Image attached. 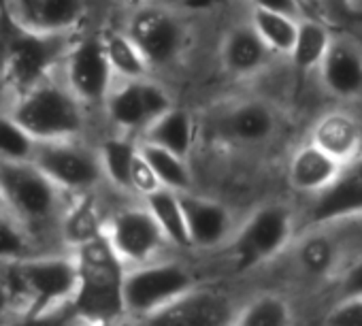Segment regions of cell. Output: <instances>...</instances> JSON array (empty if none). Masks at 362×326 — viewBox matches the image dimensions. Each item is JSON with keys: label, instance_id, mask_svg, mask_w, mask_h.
<instances>
[{"label": "cell", "instance_id": "6da1fadb", "mask_svg": "<svg viewBox=\"0 0 362 326\" xmlns=\"http://www.w3.org/2000/svg\"><path fill=\"white\" fill-rule=\"evenodd\" d=\"M0 184L7 199V216H11L39 245L43 254L58 237L66 214V190L47 177L33 160H0Z\"/></svg>", "mask_w": 362, "mask_h": 326}, {"label": "cell", "instance_id": "7a4b0ae2", "mask_svg": "<svg viewBox=\"0 0 362 326\" xmlns=\"http://www.w3.org/2000/svg\"><path fill=\"white\" fill-rule=\"evenodd\" d=\"M73 252L79 262V288L71 305V313L88 322H111L124 318L126 264L111 248L107 235H100Z\"/></svg>", "mask_w": 362, "mask_h": 326}, {"label": "cell", "instance_id": "3957f363", "mask_svg": "<svg viewBox=\"0 0 362 326\" xmlns=\"http://www.w3.org/2000/svg\"><path fill=\"white\" fill-rule=\"evenodd\" d=\"M73 35L37 33L16 24L9 13L0 16V69L20 92L60 71Z\"/></svg>", "mask_w": 362, "mask_h": 326}, {"label": "cell", "instance_id": "277c9868", "mask_svg": "<svg viewBox=\"0 0 362 326\" xmlns=\"http://www.w3.org/2000/svg\"><path fill=\"white\" fill-rule=\"evenodd\" d=\"M9 111L37 141L81 136L86 128L83 103L66 86L60 71L20 92Z\"/></svg>", "mask_w": 362, "mask_h": 326}, {"label": "cell", "instance_id": "5b68a950", "mask_svg": "<svg viewBox=\"0 0 362 326\" xmlns=\"http://www.w3.org/2000/svg\"><path fill=\"white\" fill-rule=\"evenodd\" d=\"M26 284V320H47L71 311L79 288V262L75 252H47L20 260Z\"/></svg>", "mask_w": 362, "mask_h": 326}, {"label": "cell", "instance_id": "8992f818", "mask_svg": "<svg viewBox=\"0 0 362 326\" xmlns=\"http://www.w3.org/2000/svg\"><path fill=\"white\" fill-rule=\"evenodd\" d=\"M194 288L192 273L177 262H143L126 269L124 307L126 315L149 320L153 313L170 305Z\"/></svg>", "mask_w": 362, "mask_h": 326}, {"label": "cell", "instance_id": "52a82bcc", "mask_svg": "<svg viewBox=\"0 0 362 326\" xmlns=\"http://www.w3.org/2000/svg\"><path fill=\"white\" fill-rule=\"evenodd\" d=\"M33 162L69 194H90L105 180L98 151L79 136L37 141Z\"/></svg>", "mask_w": 362, "mask_h": 326}, {"label": "cell", "instance_id": "ba28073f", "mask_svg": "<svg viewBox=\"0 0 362 326\" xmlns=\"http://www.w3.org/2000/svg\"><path fill=\"white\" fill-rule=\"evenodd\" d=\"M294 231L292 211L271 203L258 207L239 228L230 243V254L239 273L252 271L275 258L290 241Z\"/></svg>", "mask_w": 362, "mask_h": 326}, {"label": "cell", "instance_id": "9c48e42d", "mask_svg": "<svg viewBox=\"0 0 362 326\" xmlns=\"http://www.w3.org/2000/svg\"><path fill=\"white\" fill-rule=\"evenodd\" d=\"M66 86L83 105L105 103L113 88V69L105 50L103 35H90L73 41L60 66Z\"/></svg>", "mask_w": 362, "mask_h": 326}, {"label": "cell", "instance_id": "30bf717a", "mask_svg": "<svg viewBox=\"0 0 362 326\" xmlns=\"http://www.w3.org/2000/svg\"><path fill=\"white\" fill-rule=\"evenodd\" d=\"M109 122L122 132H145L147 126L173 107L166 90L153 81L122 79L119 86L111 88L103 103Z\"/></svg>", "mask_w": 362, "mask_h": 326}, {"label": "cell", "instance_id": "8fae6325", "mask_svg": "<svg viewBox=\"0 0 362 326\" xmlns=\"http://www.w3.org/2000/svg\"><path fill=\"white\" fill-rule=\"evenodd\" d=\"M126 33L149 66L173 64L186 47L184 24L160 7L136 9L128 20Z\"/></svg>", "mask_w": 362, "mask_h": 326}, {"label": "cell", "instance_id": "7c38bea8", "mask_svg": "<svg viewBox=\"0 0 362 326\" xmlns=\"http://www.w3.org/2000/svg\"><path fill=\"white\" fill-rule=\"evenodd\" d=\"M105 235L122 262L132 267L149 262L168 241L147 205L117 211L105 224Z\"/></svg>", "mask_w": 362, "mask_h": 326}, {"label": "cell", "instance_id": "4fadbf2b", "mask_svg": "<svg viewBox=\"0 0 362 326\" xmlns=\"http://www.w3.org/2000/svg\"><path fill=\"white\" fill-rule=\"evenodd\" d=\"M235 318L237 311L224 294L192 288L153 313L147 322L160 326H222L235 324Z\"/></svg>", "mask_w": 362, "mask_h": 326}, {"label": "cell", "instance_id": "5bb4252c", "mask_svg": "<svg viewBox=\"0 0 362 326\" xmlns=\"http://www.w3.org/2000/svg\"><path fill=\"white\" fill-rule=\"evenodd\" d=\"M277 115L262 100H241L226 107L214 120V134L230 145H260L273 136Z\"/></svg>", "mask_w": 362, "mask_h": 326}, {"label": "cell", "instance_id": "9a60e30c", "mask_svg": "<svg viewBox=\"0 0 362 326\" xmlns=\"http://www.w3.org/2000/svg\"><path fill=\"white\" fill-rule=\"evenodd\" d=\"M90 0H9V18L22 28L73 35L88 13Z\"/></svg>", "mask_w": 362, "mask_h": 326}, {"label": "cell", "instance_id": "2e32d148", "mask_svg": "<svg viewBox=\"0 0 362 326\" xmlns=\"http://www.w3.org/2000/svg\"><path fill=\"white\" fill-rule=\"evenodd\" d=\"M362 216V153L343 165L339 177L309 207L311 224H330Z\"/></svg>", "mask_w": 362, "mask_h": 326}, {"label": "cell", "instance_id": "e0dca14e", "mask_svg": "<svg viewBox=\"0 0 362 326\" xmlns=\"http://www.w3.org/2000/svg\"><path fill=\"white\" fill-rule=\"evenodd\" d=\"M181 207L186 214L190 245L199 250L218 248L233 231V216L222 203L192 194L190 190L179 192Z\"/></svg>", "mask_w": 362, "mask_h": 326}, {"label": "cell", "instance_id": "ac0fdd59", "mask_svg": "<svg viewBox=\"0 0 362 326\" xmlns=\"http://www.w3.org/2000/svg\"><path fill=\"white\" fill-rule=\"evenodd\" d=\"M320 77L324 88L339 98L362 96V52L347 41L332 39L320 64Z\"/></svg>", "mask_w": 362, "mask_h": 326}, {"label": "cell", "instance_id": "d6986e66", "mask_svg": "<svg viewBox=\"0 0 362 326\" xmlns=\"http://www.w3.org/2000/svg\"><path fill=\"white\" fill-rule=\"evenodd\" d=\"M341 169H343L341 162H337L332 156H328L322 147H317L311 141L300 149H296V153L292 156L288 180L290 186L298 192L320 194L339 177Z\"/></svg>", "mask_w": 362, "mask_h": 326}, {"label": "cell", "instance_id": "ffe728a7", "mask_svg": "<svg viewBox=\"0 0 362 326\" xmlns=\"http://www.w3.org/2000/svg\"><path fill=\"white\" fill-rule=\"evenodd\" d=\"M273 52L269 45L260 39L256 28L252 24L247 26H235L222 43V66L233 77H250L258 73Z\"/></svg>", "mask_w": 362, "mask_h": 326}, {"label": "cell", "instance_id": "44dd1931", "mask_svg": "<svg viewBox=\"0 0 362 326\" xmlns=\"http://www.w3.org/2000/svg\"><path fill=\"white\" fill-rule=\"evenodd\" d=\"M311 141L332 156L341 165H347L362 153V128L347 113H328L313 126Z\"/></svg>", "mask_w": 362, "mask_h": 326}, {"label": "cell", "instance_id": "7402d4cb", "mask_svg": "<svg viewBox=\"0 0 362 326\" xmlns=\"http://www.w3.org/2000/svg\"><path fill=\"white\" fill-rule=\"evenodd\" d=\"M147 143L160 145L181 158H188L194 145V120L186 109L170 107L143 132Z\"/></svg>", "mask_w": 362, "mask_h": 326}, {"label": "cell", "instance_id": "603a6c76", "mask_svg": "<svg viewBox=\"0 0 362 326\" xmlns=\"http://www.w3.org/2000/svg\"><path fill=\"white\" fill-rule=\"evenodd\" d=\"M145 205L153 214L162 233L166 235V239L173 245L192 248L190 235H188V224H186V214L179 201V192L168 190V188H158L156 192L145 197Z\"/></svg>", "mask_w": 362, "mask_h": 326}, {"label": "cell", "instance_id": "cb8c5ba5", "mask_svg": "<svg viewBox=\"0 0 362 326\" xmlns=\"http://www.w3.org/2000/svg\"><path fill=\"white\" fill-rule=\"evenodd\" d=\"M136 153H139V145L122 134L109 136L100 145L98 156L103 162L105 180L117 190L132 192V167H134Z\"/></svg>", "mask_w": 362, "mask_h": 326}, {"label": "cell", "instance_id": "d4e9b609", "mask_svg": "<svg viewBox=\"0 0 362 326\" xmlns=\"http://www.w3.org/2000/svg\"><path fill=\"white\" fill-rule=\"evenodd\" d=\"M141 153L145 156V160L149 162V167L153 169L156 177L160 180L162 188L175 190V192H186L192 188V177L186 165V158H181L160 145L153 143H139Z\"/></svg>", "mask_w": 362, "mask_h": 326}, {"label": "cell", "instance_id": "484cf974", "mask_svg": "<svg viewBox=\"0 0 362 326\" xmlns=\"http://www.w3.org/2000/svg\"><path fill=\"white\" fill-rule=\"evenodd\" d=\"M250 24L256 28V33L260 35V39L269 45L273 54L290 56L294 41H296V33H298V20L294 16L254 7Z\"/></svg>", "mask_w": 362, "mask_h": 326}, {"label": "cell", "instance_id": "4316f807", "mask_svg": "<svg viewBox=\"0 0 362 326\" xmlns=\"http://www.w3.org/2000/svg\"><path fill=\"white\" fill-rule=\"evenodd\" d=\"M332 39L328 35V30L313 20H300L298 22V33H296V41L294 47L290 52L292 64L296 71L307 73L313 69H320L328 47H330Z\"/></svg>", "mask_w": 362, "mask_h": 326}, {"label": "cell", "instance_id": "83f0119b", "mask_svg": "<svg viewBox=\"0 0 362 326\" xmlns=\"http://www.w3.org/2000/svg\"><path fill=\"white\" fill-rule=\"evenodd\" d=\"M60 235H62V243H66L73 250L105 235V226L100 224L98 211L88 194H83V199H79L75 205L66 207Z\"/></svg>", "mask_w": 362, "mask_h": 326}, {"label": "cell", "instance_id": "f1b7e54d", "mask_svg": "<svg viewBox=\"0 0 362 326\" xmlns=\"http://www.w3.org/2000/svg\"><path fill=\"white\" fill-rule=\"evenodd\" d=\"M105 41V50L111 62V69L115 73V77L122 79H141L147 75V60L143 58L141 50L134 45V41L128 37V33H119V30H107L103 35Z\"/></svg>", "mask_w": 362, "mask_h": 326}, {"label": "cell", "instance_id": "f546056e", "mask_svg": "<svg viewBox=\"0 0 362 326\" xmlns=\"http://www.w3.org/2000/svg\"><path fill=\"white\" fill-rule=\"evenodd\" d=\"M292 307L279 294H260L237 311L235 324L241 326H288L292 324Z\"/></svg>", "mask_w": 362, "mask_h": 326}, {"label": "cell", "instance_id": "4dcf8cb0", "mask_svg": "<svg viewBox=\"0 0 362 326\" xmlns=\"http://www.w3.org/2000/svg\"><path fill=\"white\" fill-rule=\"evenodd\" d=\"M35 147L37 139L11 115L9 109H0V160H33Z\"/></svg>", "mask_w": 362, "mask_h": 326}, {"label": "cell", "instance_id": "1f68e13d", "mask_svg": "<svg viewBox=\"0 0 362 326\" xmlns=\"http://www.w3.org/2000/svg\"><path fill=\"white\" fill-rule=\"evenodd\" d=\"M43 254L35 239L11 218H0V262H18Z\"/></svg>", "mask_w": 362, "mask_h": 326}, {"label": "cell", "instance_id": "d6a6232c", "mask_svg": "<svg viewBox=\"0 0 362 326\" xmlns=\"http://www.w3.org/2000/svg\"><path fill=\"white\" fill-rule=\"evenodd\" d=\"M298 260L307 273L328 275L337 264V248L328 237L313 235L303 241V245L298 250Z\"/></svg>", "mask_w": 362, "mask_h": 326}, {"label": "cell", "instance_id": "836d02e7", "mask_svg": "<svg viewBox=\"0 0 362 326\" xmlns=\"http://www.w3.org/2000/svg\"><path fill=\"white\" fill-rule=\"evenodd\" d=\"M324 322L330 326H362V296H341Z\"/></svg>", "mask_w": 362, "mask_h": 326}, {"label": "cell", "instance_id": "e575fe53", "mask_svg": "<svg viewBox=\"0 0 362 326\" xmlns=\"http://www.w3.org/2000/svg\"><path fill=\"white\" fill-rule=\"evenodd\" d=\"M158 188H162V184L156 177L153 169L149 167V162L145 160V156L141 153V147H139L134 167H132V192H136L141 197H147V194L156 192Z\"/></svg>", "mask_w": 362, "mask_h": 326}, {"label": "cell", "instance_id": "d590c367", "mask_svg": "<svg viewBox=\"0 0 362 326\" xmlns=\"http://www.w3.org/2000/svg\"><path fill=\"white\" fill-rule=\"evenodd\" d=\"M341 296H362V258L345 271L341 279Z\"/></svg>", "mask_w": 362, "mask_h": 326}, {"label": "cell", "instance_id": "8d00e7d4", "mask_svg": "<svg viewBox=\"0 0 362 326\" xmlns=\"http://www.w3.org/2000/svg\"><path fill=\"white\" fill-rule=\"evenodd\" d=\"M252 3L258 9L277 11V13H286V16H294V18L298 13V0H252Z\"/></svg>", "mask_w": 362, "mask_h": 326}, {"label": "cell", "instance_id": "74e56055", "mask_svg": "<svg viewBox=\"0 0 362 326\" xmlns=\"http://www.w3.org/2000/svg\"><path fill=\"white\" fill-rule=\"evenodd\" d=\"M16 315H20V313L13 303V296L9 292V288L5 286V281L0 279V320H11Z\"/></svg>", "mask_w": 362, "mask_h": 326}, {"label": "cell", "instance_id": "f35d334b", "mask_svg": "<svg viewBox=\"0 0 362 326\" xmlns=\"http://www.w3.org/2000/svg\"><path fill=\"white\" fill-rule=\"evenodd\" d=\"M18 98V90L5 75V71L0 69V109H11V105Z\"/></svg>", "mask_w": 362, "mask_h": 326}, {"label": "cell", "instance_id": "ab89813d", "mask_svg": "<svg viewBox=\"0 0 362 326\" xmlns=\"http://www.w3.org/2000/svg\"><path fill=\"white\" fill-rule=\"evenodd\" d=\"M322 3L332 11V13H339V16H345V13H351L358 0H322Z\"/></svg>", "mask_w": 362, "mask_h": 326}, {"label": "cell", "instance_id": "60d3db41", "mask_svg": "<svg viewBox=\"0 0 362 326\" xmlns=\"http://www.w3.org/2000/svg\"><path fill=\"white\" fill-rule=\"evenodd\" d=\"M216 3H218V0H188V5L192 9H207V7H211Z\"/></svg>", "mask_w": 362, "mask_h": 326}, {"label": "cell", "instance_id": "b9f144b4", "mask_svg": "<svg viewBox=\"0 0 362 326\" xmlns=\"http://www.w3.org/2000/svg\"><path fill=\"white\" fill-rule=\"evenodd\" d=\"M7 216V199H5V190L3 184H0V218Z\"/></svg>", "mask_w": 362, "mask_h": 326}, {"label": "cell", "instance_id": "7bdbcfd3", "mask_svg": "<svg viewBox=\"0 0 362 326\" xmlns=\"http://www.w3.org/2000/svg\"><path fill=\"white\" fill-rule=\"evenodd\" d=\"M9 9V0H0V13H7Z\"/></svg>", "mask_w": 362, "mask_h": 326}, {"label": "cell", "instance_id": "ee69618b", "mask_svg": "<svg viewBox=\"0 0 362 326\" xmlns=\"http://www.w3.org/2000/svg\"><path fill=\"white\" fill-rule=\"evenodd\" d=\"M130 3H143V0H130Z\"/></svg>", "mask_w": 362, "mask_h": 326}, {"label": "cell", "instance_id": "f6af8a7d", "mask_svg": "<svg viewBox=\"0 0 362 326\" xmlns=\"http://www.w3.org/2000/svg\"><path fill=\"white\" fill-rule=\"evenodd\" d=\"M0 16H3V13H0Z\"/></svg>", "mask_w": 362, "mask_h": 326}]
</instances>
